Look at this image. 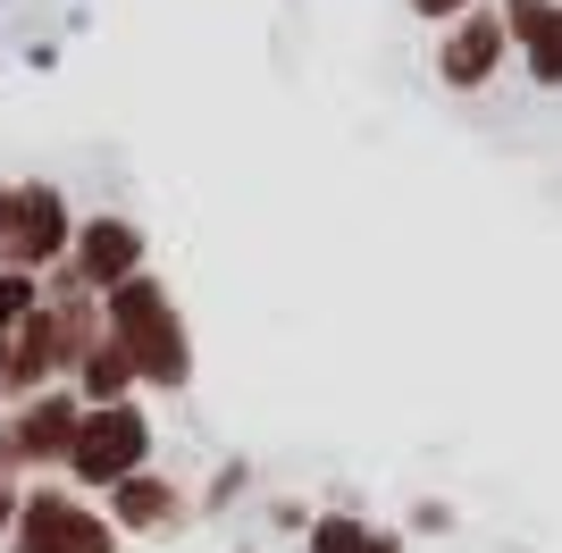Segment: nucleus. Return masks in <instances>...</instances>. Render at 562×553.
I'll return each mask as SVG.
<instances>
[{"mask_svg":"<svg viewBox=\"0 0 562 553\" xmlns=\"http://www.w3.org/2000/svg\"><path fill=\"white\" fill-rule=\"evenodd\" d=\"M0 202H9V184H0Z\"/></svg>","mask_w":562,"mask_h":553,"instance_id":"obj_20","label":"nucleus"},{"mask_svg":"<svg viewBox=\"0 0 562 553\" xmlns=\"http://www.w3.org/2000/svg\"><path fill=\"white\" fill-rule=\"evenodd\" d=\"M43 311V276H25V269H0V345L18 336L25 319Z\"/></svg>","mask_w":562,"mask_h":553,"instance_id":"obj_14","label":"nucleus"},{"mask_svg":"<svg viewBox=\"0 0 562 553\" xmlns=\"http://www.w3.org/2000/svg\"><path fill=\"white\" fill-rule=\"evenodd\" d=\"M303 553H403V529H386V520H370V511H311V537Z\"/></svg>","mask_w":562,"mask_h":553,"instance_id":"obj_11","label":"nucleus"},{"mask_svg":"<svg viewBox=\"0 0 562 553\" xmlns=\"http://www.w3.org/2000/svg\"><path fill=\"white\" fill-rule=\"evenodd\" d=\"M76 244V202H68V184H50V177H25L9 184V202H0V269H25V276H43L59 269Z\"/></svg>","mask_w":562,"mask_h":553,"instance_id":"obj_3","label":"nucleus"},{"mask_svg":"<svg viewBox=\"0 0 562 553\" xmlns=\"http://www.w3.org/2000/svg\"><path fill=\"white\" fill-rule=\"evenodd\" d=\"M9 553H50V545H25V537H9Z\"/></svg>","mask_w":562,"mask_h":553,"instance_id":"obj_19","label":"nucleus"},{"mask_svg":"<svg viewBox=\"0 0 562 553\" xmlns=\"http://www.w3.org/2000/svg\"><path fill=\"white\" fill-rule=\"evenodd\" d=\"M160 461V437H151V403L143 394H126V403H93V411L76 419V444H68V470L59 478L76 486V495H110L117 478H135V470H151Z\"/></svg>","mask_w":562,"mask_h":553,"instance_id":"obj_2","label":"nucleus"},{"mask_svg":"<svg viewBox=\"0 0 562 553\" xmlns=\"http://www.w3.org/2000/svg\"><path fill=\"white\" fill-rule=\"evenodd\" d=\"M244 495H252V461H244V453H227V461L211 470V486L193 495V504H202V520H218V511H235Z\"/></svg>","mask_w":562,"mask_h":553,"instance_id":"obj_13","label":"nucleus"},{"mask_svg":"<svg viewBox=\"0 0 562 553\" xmlns=\"http://www.w3.org/2000/svg\"><path fill=\"white\" fill-rule=\"evenodd\" d=\"M420 25H446V18H462V9H479V0H403Z\"/></svg>","mask_w":562,"mask_h":553,"instance_id":"obj_18","label":"nucleus"},{"mask_svg":"<svg viewBox=\"0 0 562 553\" xmlns=\"http://www.w3.org/2000/svg\"><path fill=\"white\" fill-rule=\"evenodd\" d=\"M495 9H504L520 76L538 92H562V0H495Z\"/></svg>","mask_w":562,"mask_h":553,"instance_id":"obj_10","label":"nucleus"},{"mask_svg":"<svg viewBox=\"0 0 562 553\" xmlns=\"http://www.w3.org/2000/svg\"><path fill=\"white\" fill-rule=\"evenodd\" d=\"M428 68H437V84H446V92H487L495 76L513 68L504 9H495V0H479V9L446 18V25H437V43H428Z\"/></svg>","mask_w":562,"mask_h":553,"instance_id":"obj_6","label":"nucleus"},{"mask_svg":"<svg viewBox=\"0 0 562 553\" xmlns=\"http://www.w3.org/2000/svg\"><path fill=\"white\" fill-rule=\"evenodd\" d=\"M76 419H85V403L68 386L34 394V403H9L0 411V470L9 478H59L68 444H76Z\"/></svg>","mask_w":562,"mask_h":553,"instance_id":"obj_4","label":"nucleus"},{"mask_svg":"<svg viewBox=\"0 0 562 553\" xmlns=\"http://www.w3.org/2000/svg\"><path fill=\"white\" fill-rule=\"evenodd\" d=\"M68 269L85 276L93 294H110V285H126L135 269H151V235H143L126 210H93V218H76Z\"/></svg>","mask_w":562,"mask_h":553,"instance_id":"obj_8","label":"nucleus"},{"mask_svg":"<svg viewBox=\"0 0 562 553\" xmlns=\"http://www.w3.org/2000/svg\"><path fill=\"white\" fill-rule=\"evenodd\" d=\"M269 529L278 537H311V504L303 495H278V504H269Z\"/></svg>","mask_w":562,"mask_h":553,"instance_id":"obj_16","label":"nucleus"},{"mask_svg":"<svg viewBox=\"0 0 562 553\" xmlns=\"http://www.w3.org/2000/svg\"><path fill=\"white\" fill-rule=\"evenodd\" d=\"M101 511H110L117 537H143V545H168V537H186L193 520H202V504H193V486L177 478V470H135V478H117L110 495H101Z\"/></svg>","mask_w":562,"mask_h":553,"instance_id":"obj_7","label":"nucleus"},{"mask_svg":"<svg viewBox=\"0 0 562 553\" xmlns=\"http://www.w3.org/2000/svg\"><path fill=\"white\" fill-rule=\"evenodd\" d=\"M18 504H25V478H9V470H0V545L18 537Z\"/></svg>","mask_w":562,"mask_h":553,"instance_id":"obj_17","label":"nucleus"},{"mask_svg":"<svg viewBox=\"0 0 562 553\" xmlns=\"http://www.w3.org/2000/svg\"><path fill=\"white\" fill-rule=\"evenodd\" d=\"M403 537H453V504H437V495H420V504L403 511Z\"/></svg>","mask_w":562,"mask_h":553,"instance_id":"obj_15","label":"nucleus"},{"mask_svg":"<svg viewBox=\"0 0 562 553\" xmlns=\"http://www.w3.org/2000/svg\"><path fill=\"white\" fill-rule=\"evenodd\" d=\"M68 394L85 403V411H93V403H126V394H143V386H135V361L110 345V327H101V345L68 369Z\"/></svg>","mask_w":562,"mask_h":553,"instance_id":"obj_12","label":"nucleus"},{"mask_svg":"<svg viewBox=\"0 0 562 553\" xmlns=\"http://www.w3.org/2000/svg\"><path fill=\"white\" fill-rule=\"evenodd\" d=\"M18 537L25 545H50V553H126V537L110 529V511L93 495H76L68 478H25Z\"/></svg>","mask_w":562,"mask_h":553,"instance_id":"obj_5","label":"nucleus"},{"mask_svg":"<svg viewBox=\"0 0 562 553\" xmlns=\"http://www.w3.org/2000/svg\"><path fill=\"white\" fill-rule=\"evenodd\" d=\"M101 327L135 361L143 394H186L193 386V327H186V302H177V285L160 269H135L126 285H110L101 294Z\"/></svg>","mask_w":562,"mask_h":553,"instance_id":"obj_1","label":"nucleus"},{"mask_svg":"<svg viewBox=\"0 0 562 553\" xmlns=\"http://www.w3.org/2000/svg\"><path fill=\"white\" fill-rule=\"evenodd\" d=\"M68 386V361H59V319L50 311H34V319L0 345V411L9 403H34V394Z\"/></svg>","mask_w":562,"mask_h":553,"instance_id":"obj_9","label":"nucleus"}]
</instances>
